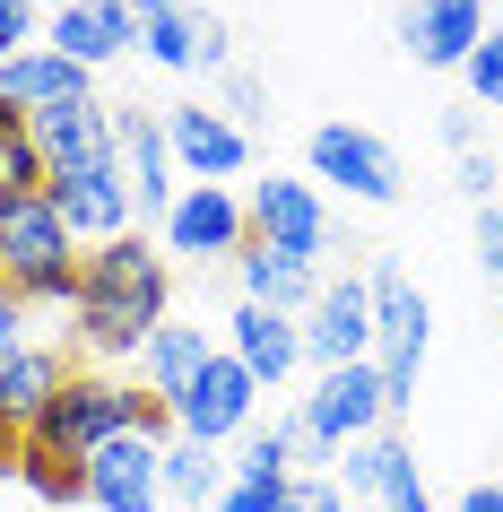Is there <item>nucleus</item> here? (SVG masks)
I'll return each mask as SVG.
<instances>
[{"label": "nucleus", "instance_id": "36", "mask_svg": "<svg viewBox=\"0 0 503 512\" xmlns=\"http://www.w3.org/2000/svg\"><path fill=\"white\" fill-rule=\"evenodd\" d=\"M18 348H27V304H18L9 287H0V365H9Z\"/></svg>", "mask_w": 503, "mask_h": 512}, {"label": "nucleus", "instance_id": "39", "mask_svg": "<svg viewBox=\"0 0 503 512\" xmlns=\"http://www.w3.org/2000/svg\"><path fill=\"white\" fill-rule=\"evenodd\" d=\"M460 512H503V486H469V495H460Z\"/></svg>", "mask_w": 503, "mask_h": 512}, {"label": "nucleus", "instance_id": "24", "mask_svg": "<svg viewBox=\"0 0 503 512\" xmlns=\"http://www.w3.org/2000/svg\"><path fill=\"white\" fill-rule=\"evenodd\" d=\"M131 365H139V382H148V400H174V391L209 365V330H200V322H157Z\"/></svg>", "mask_w": 503, "mask_h": 512}, {"label": "nucleus", "instance_id": "10", "mask_svg": "<svg viewBox=\"0 0 503 512\" xmlns=\"http://www.w3.org/2000/svg\"><path fill=\"white\" fill-rule=\"evenodd\" d=\"M295 330H304V356H313L321 374H330V365H365L373 356V287L365 278H330V287L295 313Z\"/></svg>", "mask_w": 503, "mask_h": 512}, {"label": "nucleus", "instance_id": "40", "mask_svg": "<svg viewBox=\"0 0 503 512\" xmlns=\"http://www.w3.org/2000/svg\"><path fill=\"white\" fill-rule=\"evenodd\" d=\"M131 18H165V9H183V0H122Z\"/></svg>", "mask_w": 503, "mask_h": 512}, {"label": "nucleus", "instance_id": "31", "mask_svg": "<svg viewBox=\"0 0 503 512\" xmlns=\"http://www.w3.org/2000/svg\"><path fill=\"white\" fill-rule=\"evenodd\" d=\"M460 191H469L477 209H495L503 200V165L486 157V148H460Z\"/></svg>", "mask_w": 503, "mask_h": 512}, {"label": "nucleus", "instance_id": "23", "mask_svg": "<svg viewBox=\"0 0 503 512\" xmlns=\"http://www.w3.org/2000/svg\"><path fill=\"white\" fill-rule=\"evenodd\" d=\"M44 200L61 209V226L79 243H113L131 235V191H122V174H87V183H44Z\"/></svg>", "mask_w": 503, "mask_h": 512}, {"label": "nucleus", "instance_id": "15", "mask_svg": "<svg viewBox=\"0 0 503 512\" xmlns=\"http://www.w3.org/2000/svg\"><path fill=\"white\" fill-rule=\"evenodd\" d=\"M339 495H365L373 512H434L425 504V478H417V452L399 434H365L339 452Z\"/></svg>", "mask_w": 503, "mask_h": 512}, {"label": "nucleus", "instance_id": "7", "mask_svg": "<svg viewBox=\"0 0 503 512\" xmlns=\"http://www.w3.org/2000/svg\"><path fill=\"white\" fill-rule=\"evenodd\" d=\"M157 226H165V252H183V261H235L252 243V217H243L235 183H183Z\"/></svg>", "mask_w": 503, "mask_h": 512}, {"label": "nucleus", "instance_id": "41", "mask_svg": "<svg viewBox=\"0 0 503 512\" xmlns=\"http://www.w3.org/2000/svg\"><path fill=\"white\" fill-rule=\"evenodd\" d=\"M495 165H503V148H495Z\"/></svg>", "mask_w": 503, "mask_h": 512}, {"label": "nucleus", "instance_id": "5", "mask_svg": "<svg viewBox=\"0 0 503 512\" xmlns=\"http://www.w3.org/2000/svg\"><path fill=\"white\" fill-rule=\"evenodd\" d=\"M252 408H261V382L243 374L226 348H209V365L165 400V417H174V434H191V443L217 452V443H243V434H252Z\"/></svg>", "mask_w": 503, "mask_h": 512}, {"label": "nucleus", "instance_id": "6", "mask_svg": "<svg viewBox=\"0 0 503 512\" xmlns=\"http://www.w3.org/2000/svg\"><path fill=\"white\" fill-rule=\"evenodd\" d=\"M243 217H252V243L295 252V261H313V252H330V243H339L330 209H321V191L295 183V174H261V183L243 191Z\"/></svg>", "mask_w": 503, "mask_h": 512}, {"label": "nucleus", "instance_id": "17", "mask_svg": "<svg viewBox=\"0 0 503 512\" xmlns=\"http://www.w3.org/2000/svg\"><path fill=\"white\" fill-rule=\"evenodd\" d=\"M44 44H53L61 61H79V70H105V61L139 53V18L122 9V0H61L53 27H44Z\"/></svg>", "mask_w": 503, "mask_h": 512}, {"label": "nucleus", "instance_id": "21", "mask_svg": "<svg viewBox=\"0 0 503 512\" xmlns=\"http://www.w3.org/2000/svg\"><path fill=\"white\" fill-rule=\"evenodd\" d=\"M235 287H243V304H269V313H304V304L321 296L313 261L269 252V243H243V252H235Z\"/></svg>", "mask_w": 503, "mask_h": 512}, {"label": "nucleus", "instance_id": "28", "mask_svg": "<svg viewBox=\"0 0 503 512\" xmlns=\"http://www.w3.org/2000/svg\"><path fill=\"white\" fill-rule=\"evenodd\" d=\"M460 79H469V96H477L486 113H503V27H486V44L460 61Z\"/></svg>", "mask_w": 503, "mask_h": 512}, {"label": "nucleus", "instance_id": "35", "mask_svg": "<svg viewBox=\"0 0 503 512\" xmlns=\"http://www.w3.org/2000/svg\"><path fill=\"white\" fill-rule=\"evenodd\" d=\"M477 261H486V278H503V200L477 209Z\"/></svg>", "mask_w": 503, "mask_h": 512}, {"label": "nucleus", "instance_id": "14", "mask_svg": "<svg viewBox=\"0 0 503 512\" xmlns=\"http://www.w3.org/2000/svg\"><path fill=\"white\" fill-rule=\"evenodd\" d=\"M382 417H391V391H382V374L373 365H330V374L304 391V426L321 434V443H365V434H382Z\"/></svg>", "mask_w": 503, "mask_h": 512}, {"label": "nucleus", "instance_id": "3", "mask_svg": "<svg viewBox=\"0 0 503 512\" xmlns=\"http://www.w3.org/2000/svg\"><path fill=\"white\" fill-rule=\"evenodd\" d=\"M0 287L18 304H79V235L44 191L0 200Z\"/></svg>", "mask_w": 503, "mask_h": 512}, {"label": "nucleus", "instance_id": "1", "mask_svg": "<svg viewBox=\"0 0 503 512\" xmlns=\"http://www.w3.org/2000/svg\"><path fill=\"white\" fill-rule=\"evenodd\" d=\"M165 322V252L148 235H113L79 252V304H70V330H79L87 356H139L148 330Z\"/></svg>", "mask_w": 503, "mask_h": 512}, {"label": "nucleus", "instance_id": "27", "mask_svg": "<svg viewBox=\"0 0 503 512\" xmlns=\"http://www.w3.org/2000/svg\"><path fill=\"white\" fill-rule=\"evenodd\" d=\"M27 191H44V157H35L27 113L0 105V200H27Z\"/></svg>", "mask_w": 503, "mask_h": 512}, {"label": "nucleus", "instance_id": "29", "mask_svg": "<svg viewBox=\"0 0 503 512\" xmlns=\"http://www.w3.org/2000/svg\"><path fill=\"white\" fill-rule=\"evenodd\" d=\"M226 469H252V478H295L287 469V426H252L235 443V460H226Z\"/></svg>", "mask_w": 503, "mask_h": 512}, {"label": "nucleus", "instance_id": "26", "mask_svg": "<svg viewBox=\"0 0 503 512\" xmlns=\"http://www.w3.org/2000/svg\"><path fill=\"white\" fill-rule=\"evenodd\" d=\"M18 486H27L35 504H87V469L79 460H61V452H44V443H27V452H18Z\"/></svg>", "mask_w": 503, "mask_h": 512}, {"label": "nucleus", "instance_id": "12", "mask_svg": "<svg viewBox=\"0 0 503 512\" xmlns=\"http://www.w3.org/2000/svg\"><path fill=\"white\" fill-rule=\"evenodd\" d=\"M79 469H87V504L96 512H157L165 504V443L157 434H113Z\"/></svg>", "mask_w": 503, "mask_h": 512}, {"label": "nucleus", "instance_id": "25", "mask_svg": "<svg viewBox=\"0 0 503 512\" xmlns=\"http://www.w3.org/2000/svg\"><path fill=\"white\" fill-rule=\"evenodd\" d=\"M217 486H226V460H217L209 443L174 434V443H165V495H174V504H217Z\"/></svg>", "mask_w": 503, "mask_h": 512}, {"label": "nucleus", "instance_id": "30", "mask_svg": "<svg viewBox=\"0 0 503 512\" xmlns=\"http://www.w3.org/2000/svg\"><path fill=\"white\" fill-rule=\"evenodd\" d=\"M278 495H287V478H252V469H226V486H217V512H278Z\"/></svg>", "mask_w": 503, "mask_h": 512}, {"label": "nucleus", "instance_id": "9", "mask_svg": "<svg viewBox=\"0 0 503 512\" xmlns=\"http://www.w3.org/2000/svg\"><path fill=\"white\" fill-rule=\"evenodd\" d=\"M35 157H44V183H87V174H113V113L87 96V105H53L27 113Z\"/></svg>", "mask_w": 503, "mask_h": 512}, {"label": "nucleus", "instance_id": "32", "mask_svg": "<svg viewBox=\"0 0 503 512\" xmlns=\"http://www.w3.org/2000/svg\"><path fill=\"white\" fill-rule=\"evenodd\" d=\"M278 512H347V495H339V478H287Z\"/></svg>", "mask_w": 503, "mask_h": 512}, {"label": "nucleus", "instance_id": "34", "mask_svg": "<svg viewBox=\"0 0 503 512\" xmlns=\"http://www.w3.org/2000/svg\"><path fill=\"white\" fill-rule=\"evenodd\" d=\"M217 113H226L235 131H252V122H261V87H252V79H226V96H217Z\"/></svg>", "mask_w": 503, "mask_h": 512}, {"label": "nucleus", "instance_id": "20", "mask_svg": "<svg viewBox=\"0 0 503 512\" xmlns=\"http://www.w3.org/2000/svg\"><path fill=\"white\" fill-rule=\"evenodd\" d=\"M61 382H70V356H61V348H35V339H27V348L0 365V426L27 434L35 417L61 400Z\"/></svg>", "mask_w": 503, "mask_h": 512}, {"label": "nucleus", "instance_id": "38", "mask_svg": "<svg viewBox=\"0 0 503 512\" xmlns=\"http://www.w3.org/2000/svg\"><path fill=\"white\" fill-rule=\"evenodd\" d=\"M18 452H27V434H18V426H0V478H18Z\"/></svg>", "mask_w": 503, "mask_h": 512}, {"label": "nucleus", "instance_id": "8", "mask_svg": "<svg viewBox=\"0 0 503 512\" xmlns=\"http://www.w3.org/2000/svg\"><path fill=\"white\" fill-rule=\"evenodd\" d=\"M304 165H313V183L347 191V200H365V209L399 200V157L373 131H356V122H321L313 148H304Z\"/></svg>", "mask_w": 503, "mask_h": 512}, {"label": "nucleus", "instance_id": "19", "mask_svg": "<svg viewBox=\"0 0 503 512\" xmlns=\"http://www.w3.org/2000/svg\"><path fill=\"white\" fill-rule=\"evenodd\" d=\"M96 96V70L61 61L53 44H27V53L0 61V105L9 113H53V105H87Z\"/></svg>", "mask_w": 503, "mask_h": 512}, {"label": "nucleus", "instance_id": "22", "mask_svg": "<svg viewBox=\"0 0 503 512\" xmlns=\"http://www.w3.org/2000/svg\"><path fill=\"white\" fill-rule=\"evenodd\" d=\"M139 53L157 70H217L226 61V27L200 18V9H165V18H139Z\"/></svg>", "mask_w": 503, "mask_h": 512}, {"label": "nucleus", "instance_id": "2", "mask_svg": "<svg viewBox=\"0 0 503 512\" xmlns=\"http://www.w3.org/2000/svg\"><path fill=\"white\" fill-rule=\"evenodd\" d=\"M157 426H174V417H165V400L131 391L122 374L70 365L61 400H53V408H44V417L27 426V443H44V452H61V460H87V452H105L113 434H157Z\"/></svg>", "mask_w": 503, "mask_h": 512}, {"label": "nucleus", "instance_id": "16", "mask_svg": "<svg viewBox=\"0 0 503 512\" xmlns=\"http://www.w3.org/2000/svg\"><path fill=\"white\" fill-rule=\"evenodd\" d=\"M226 356H235V365L261 382V391H287L295 365H304V330H295V313L235 304V313H226Z\"/></svg>", "mask_w": 503, "mask_h": 512}, {"label": "nucleus", "instance_id": "33", "mask_svg": "<svg viewBox=\"0 0 503 512\" xmlns=\"http://www.w3.org/2000/svg\"><path fill=\"white\" fill-rule=\"evenodd\" d=\"M35 44V0H0V61Z\"/></svg>", "mask_w": 503, "mask_h": 512}, {"label": "nucleus", "instance_id": "13", "mask_svg": "<svg viewBox=\"0 0 503 512\" xmlns=\"http://www.w3.org/2000/svg\"><path fill=\"white\" fill-rule=\"evenodd\" d=\"M165 148L183 183H235L252 165V131H235L217 105H165Z\"/></svg>", "mask_w": 503, "mask_h": 512}, {"label": "nucleus", "instance_id": "37", "mask_svg": "<svg viewBox=\"0 0 503 512\" xmlns=\"http://www.w3.org/2000/svg\"><path fill=\"white\" fill-rule=\"evenodd\" d=\"M443 139L451 148H477V113H443Z\"/></svg>", "mask_w": 503, "mask_h": 512}, {"label": "nucleus", "instance_id": "18", "mask_svg": "<svg viewBox=\"0 0 503 512\" xmlns=\"http://www.w3.org/2000/svg\"><path fill=\"white\" fill-rule=\"evenodd\" d=\"M399 44H408L425 70H460V61L486 44V0H408V9H399Z\"/></svg>", "mask_w": 503, "mask_h": 512}, {"label": "nucleus", "instance_id": "4", "mask_svg": "<svg viewBox=\"0 0 503 512\" xmlns=\"http://www.w3.org/2000/svg\"><path fill=\"white\" fill-rule=\"evenodd\" d=\"M365 287H373V356H365V365L382 374L391 408H408V400H417V374H425V339H434V313H425V296L391 270V261H382Z\"/></svg>", "mask_w": 503, "mask_h": 512}, {"label": "nucleus", "instance_id": "11", "mask_svg": "<svg viewBox=\"0 0 503 512\" xmlns=\"http://www.w3.org/2000/svg\"><path fill=\"white\" fill-rule=\"evenodd\" d=\"M113 174H122V191H131L139 217H165L174 209V148H165V113L148 105H122L113 113Z\"/></svg>", "mask_w": 503, "mask_h": 512}]
</instances>
